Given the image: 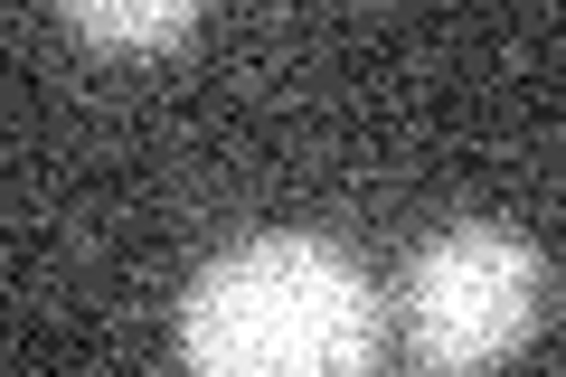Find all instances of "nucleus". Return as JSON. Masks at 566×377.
Returning a JSON list of instances; mask_svg holds the SVG:
<instances>
[{
  "mask_svg": "<svg viewBox=\"0 0 566 377\" xmlns=\"http://www.w3.org/2000/svg\"><path fill=\"white\" fill-rule=\"evenodd\" d=\"M189 377H368L378 283L322 237H237L180 293Z\"/></svg>",
  "mask_w": 566,
  "mask_h": 377,
  "instance_id": "f257e3e1",
  "label": "nucleus"
},
{
  "mask_svg": "<svg viewBox=\"0 0 566 377\" xmlns=\"http://www.w3.org/2000/svg\"><path fill=\"white\" fill-rule=\"evenodd\" d=\"M406 339L434 377H491L557 321V264L510 227H444L406 264Z\"/></svg>",
  "mask_w": 566,
  "mask_h": 377,
  "instance_id": "f03ea898",
  "label": "nucleus"
},
{
  "mask_svg": "<svg viewBox=\"0 0 566 377\" xmlns=\"http://www.w3.org/2000/svg\"><path fill=\"white\" fill-rule=\"evenodd\" d=\"M66 29L95 48H170L199 29L189 0H66Z\"/></svg>",
  "mask_w": 566,
  "mask_h": 377,
  "instance_id": "7ed1b4c3",
  "label": "nucleus"
}]
</instances>
